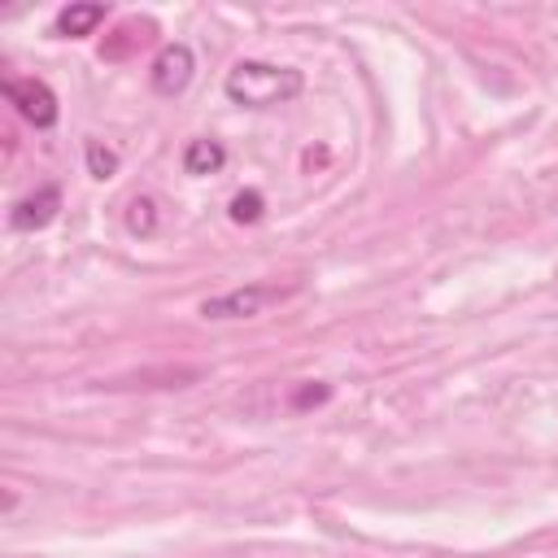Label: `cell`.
I'll return each instance as SVG.
<instances>
[{"mask_svg": "<svg viewBox=\"0 0 558 558\" xmlns=\"http://www.w3.org/2000/svg\"><path fill=\"white\" fill-rule=\"evenodd\" d=\"M87 170H92V179H113L118 174V153L105 148L100 140H87Z\"/></svg>", "mask_w": 558, "mask_h": 558, "instance_id": "8", "label": "cell"}, {"mask_svg": "<svg viewBox=\"0 0 558 558\" xmlns=\"http://www.w3.org/2000/svg\"><path fill=\"white\" fill-rule=\"evenodd\" d=\"M192 70H196L192 48H187V44H166V48L153 57V92L179 96V92L192 83Z\"/></svg>", "mask_w": 558, "mask_h": 558, "instance_id": "4", "label": "cell"}, {"mask_svg": "<svg viewBox=\"0 0 558 558\" xmlns=\"http://www.w3.org/2000/svg\"><path fill=\"white\" fill-rule=\"evenodd\" d=\"M4 96H9V105H13L35 131H48V126L57 122V96H52L48 83H39V78H9V83H4Z\"/></svg>", "mask_w": 558, "mask_h": 558, "instance_id": "3", "label": "cell"}, {"mask_svg": "<svg viewBox=\"0 0 558 558\" xmlns=\"http://www.w3.org/2000/svg\"><path fill=\"white\" fill-rule=\"evenodd\" d=\"M57 209H61V187H57V183H44V187L26 192V196L9 209V227H13V231H39V227H48V222L57 218Z\"/></svg>", "mask_w": 558, "mask_h": 558, "instance_id": "5", "label": "cell"}, {"mask_svg": "<svg viewBox=\"0 0 558 558\" xmlns=\"http://www.w3.org/2000/svg\"><path fill=\"white\" fill-rule=\"evenodd\" d=\"M262 209H266L262 192H235V196H231V218H235V222H257Z\"/></svg>", "mask_w": 558, "mask_h": 558, "instance_id": "10", "label": "cell"}, {"mask_svg": "<svg viewBox=\"0 0 558 558\" xmlns=\"http://www.w3.org/2000/svg\"><path fill=\"white\" fill-rule=\"evenodd\" d=\"M318 401H327V384H318V388H301V392L292 397V405H296V410H305V405H318Z\"/></svg>", "mask_w": 558, "mask_h": 558, "instance_id": "11", "label": "cell"}, {"mask_svg": "<svg viewBox=\"0 0 558 558\" xmlns=\"http://www.w3.org/2000/svg\"><path fill=\"white\" fill-rule=\"evenodd\" d=\"M126 227H131L135 235H153V227H157V205H153L148 196H135V201L126 205Z\"/></svg>", "mask_w": 558, "mask_h": 558, "instance_id": "9", "label": "cell"}, {"mask_svg": "<svg viewBox=\"0 0 558 558\" xmlns=\"http://www.w3.org/2000/svg\"><path fill=\"white\" fill-rule=\"evenodd\" d=\"M292 292H296V283H288V288H279V283H248V288H231V292L205 296L201 314L205 318H257L262 310L288 301Z\"/></svg>", "mask_w": 558, "mask_h": 558, "instance_id": "2", "label": "cell"}, {"mask_svg": "<svg viewBox=\"0 0 558 558\" xmlns=\"http://www.w3.org/2000/svg\"><path fill=\"white\" fill-rule=\"evenodd\" d=\"M222 161H227V148L218 140H192L183 148V170L187 174H218Z\"/></svg>", "mask_w": 558, "mask_h": 558, "instance_id": "7", "label": "cell"}, {"mask_svg": "<svg viewBox=\"0 0 558 558\" xmlns=\"http://www.w3.org/2000/svg\"><path fill=\"white\" fill-rule=\"evenodd\" d=\"M305 87L301 70L292 65H270V61H235L227 70V100L231 105H244V109H270V105H283L292 100L296 92Z\"/></svg>", "mask_w": 558, "mask_h": 558, "instance_id": "1", "label": "cell"}, {"mask_svg": "<svg viewBox=\"0 0 558 558\" xmlns=\"http://www.w3.org/2000/svg\"><path fill=\"white\" fill-rule=\"evenodd\" d=\"M105 17H109V9H105V4H96V0L65 4V9L57 13V22H52V35H61V39H83V35H92Z\"/></svg>", "mask_w": 558, "mask_h": 558, "instance_id": "6", "label": "cell"}]
</instances>
